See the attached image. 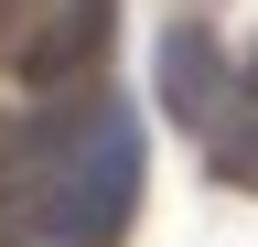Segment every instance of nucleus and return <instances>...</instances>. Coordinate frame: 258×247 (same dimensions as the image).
Instances as JSON below:
<instances>
[{"label": "nucleus", "instance_id": "20e7f679", "mask_svg": "<svg viewBox=\"0 0 258 247\" xmlns=\"http://www.w3.org/2000/svg\"><path fill=\"white\" fill-rule=\"evenodd\" d=\"M215 172L237 183V194H258V65L237 75V118L215 129Z\"/></svg>", "mask_w": 258, "mask_h": 247}, {"label": "nucleus", "instance_id": "39448f33", "mask_svg": "<svg viewBox=\"0 0 258 247\" xmlns=\"http://www.w3.org/2000/svg\"><path fill=\"white\" fill-rule=\"evenodd\" d=\"M0 247H64V236H43V226H22V215L0 204Z\"/></svg>", "mask_w": 258, "mask_h": 247}, {"label": "nucleus", "instance_id": "f257e3e1", "mask_svg": "<svg viewBox=\"0 0 258 247\" xmlns=\"http://www.w3.org/2000/svg\"><path fill=\"white\" fill-rule=\"evenodd\" d=\"M108 150H140V118H129V97H108V86H43V97H22L11 118H0V194H32V183H64L86 161H108Z\"/></svg>", "mask_w": 258, "mask_h": 247}, {"label": "nucleus", "instance_id": "7ed1b4c3", "mask_svg": "<svg viewBox=\"0 0 258 247\" xmlns=\"http://www.w3.org/2000/svg\"><path fill=\"white\" fill-rule=\"evenodd\" d=\"M151 86H161V108H172V129H194V140H215L226 118H237V65H226V43L205 22H172V33H161Z\"/></svg>", "mask_w": 258, "mask_h": 247}, {"label": "nucleus", "instance_id": "f03ea898", "mask_svg": "<svg viewBox=\"0 0 258 247\" xmlns=\"http://www.w3.org/2000/svg\"><path fill=\"white\" fill-rule=\"evenodd\" d=\"M108 43H118V0H43V11H22V33H11V86L22 97L86 86L108 65Z\"/></svg>", "mask_w": 258, "mask_h": 247}, {"label": "nucleus", "instance_id": "423d86ee", "mask_svg": "<svg viewBox=\"0 0 258 247\" xmlns=\"http://www.w3.org/2000/svg\"><path fill=\"white\" fill-rule=\"evenodd\" d=\"M22 11H43V0H0V22H22Z\"/></svg>", "mask_w": 258, "mask_h": 247}]
</instances>
